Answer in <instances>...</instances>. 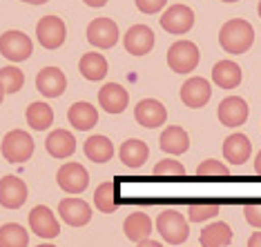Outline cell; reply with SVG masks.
<instances>
[{"instance_id":"6da1fadb","label":"cell","mask_w":261,"mask_h":247,"mask_svg":"<svg viewBox=\"0 0 261 247\" xmlns=\"http://www.w3.org/2000/svg\"><path fill=\"white\" fill-rule=\"evenodd\" d=\"M254 43V29L248 20L232 18L228 20L219 32V45L228 54H246Z\"/></svg>"},{"instance_id":"7a4b0ae2","label":"cell","mask_w":261,"mask_h":247,"mask_svg":"<svg viewBox=\"0 0 261 247\" xmlns=\"http://www.w3.org/2000/svg\"><path fill=\"white\" fill-rule=\"evenodd\" d=\"M156 232L161 234V238L170 245H179L188 238L190 227H188V219L176 209H165L159 214L156 219Z\"/></svg>"},{"instance_id":"3957f363","label":"cell","mask_w":261,"mask_h":247,"mask_svg":"<svg viewBox=\"0 0 261 247\" xmlns=\"http://www.w3.org/2000/svg\"><path fill=\"white\" fill-rule=\"evenodd\" d=\"M199 47L192 40H176L168 49V65L172 72L176 74H188L199 65Z\"/></svg>"},{"instance_id":"277c9868","label":"cell","mask_w":261,"mask_h":247,"mask_svg":"<svg viewBox=\"0 0 261 247\" xmlns=\"http://www.w3.org/2000/svg\"><path fill=\"white\" fill-rule=\"evenodd\" d=\"M34 154V140L22 129H11L3 138V156L9 163H25Z\"/></svg>"},{"instance_id":"5b68a950","label":"cell","mask_w":261,"mask_h":247,"mask_svg":"<svg viewBox=\"0 0 261 247\" xmlns=\"http://www.w3.org/2000/svg\"><path fill=\"white\" fill-rule=\"evenodd\" d=\"M32 49H34V43L27 34L22 32H5L0 36V56H5L7 60L11 63H22L32 56Z\"/></svg>"},{"instance_id":"8992f818","label":"cell","mask_w":261,"mask_h":247,"mask_svg":"<svg viewBox=\"0 0 261 247\" xmlns=\"http://www.w3.org/2000/svg\"><path fill=\"white\" fill-rule=\"evenodd\" d=\"M36 38L45 49H58L67 38V27L58 16H43L36 25Z\"/></svg>"},{"instance_id":"52a82bcc","label":"cell","mask_w":261,"mask_h":247,"mask_svg":"<svg viewBox=\"0 0 261 247\" xmlns=\"http://www.w3.org/2000/svg\"><path fill=\"white\" fill-rule=\"evenodd\" d=\"M87 40L96 49H112L118 43V25L110 18H94L87 25Z\"/></svg>"},{"instance_id":"ba28073f","label":"cell","mask_w":261,"mask_h":247,"mask_svg":"<svg viewBox=\"0 0 261 247\" xmlns=\"http://www.w3.org/2000/svg\"><path fill=\"white\" fill-rule=\"evenodd\" d=\"M56 183L67 194H81L90 183V176L81 163H65L56 174Z\"/></svg>"},{"instance_id":"9c48e42d","label":"cell","mask_w":261,"mask_h":247,"mask_svg":"<svg viewBox=\"0 0 261 247\" xmlns=\"http://www.w3.org/2000/svg\"><path fill=\"white\" fill-rule=\"evenodd\" d=\"M29 227L40 238H56L61 234V225H58L54 211L47 205H36L29 211Z\"/></svg>"},{"instance_id":"30bf717a","label":"cell","mask_w":261,"mask_h":247,"mask_svg":"<svg viewBox=\"0 0 261 247\" xmlns=\"http://www.w3.org/2000/svg\"><path fill=\"white\" fill-rule=\"evenodd\" d=\"M194 25V11L188 5H172L161 16V27L168 34H188Z\"/></svg>"},{"instance_id":"8fae6325","label":"cell","mask_w":261,"mask_h":247,"mask_svg":"<svg viewBox=\"0 0 261 247\" xmlns=\"http://www.w3.org/2000/svg\"><path fill=\"white\" fill-rule=\"evenodd\" d=\"M27 201V185L18 176L0 178V205L7 209H18Z\"/></svg>"},{"instance_id":"7c38bea8","label":"cell","mask_w":261,"mask_h":247,"mask_svg":"<svg viewBox=\"0 0 261 247\" xmlns=\"http://www.w3.org/2000/svg\"><path fill=\"white\" fill-rule=\"evenodd\" d=\"M134 118L139 125L154 129V127H161L165 122V118H168V109H165V105L154 101V98H143V101H139V105H136Z\"/></svg>"},{"instance_id":"4fadbf2b","label":"cell","mask_w":261,"mask_h":247,"mask_svg":"<svg viewBox=\"0 0 261 247\" xmlns=\"http://www.w3.org/2000/svg\"><path fill=\"white\" fill-rule=\"evenodd\" d=\"M123 45H125V51H129L132 56H145L152 51L154 47V34L147 25H134L125 32V38H123Z\"/></svg>"},{"instance_id":"5bb4252c","label":"cell","mask_w":261,"mask_h":247,"mask_svg":"<svg viewBox=\"0 0 261 247\" xmlns=\"http://www.w3.org/2000/svg\"><path fill=\"white\" fill-rule=\"evenodd\" d=\"M127 103H129V94L123 85H118V82H108V85L100 87L98 105L108 111V114H121V111H125Z\"/></svg>"},{"instance_id":"9a60e30c","label":"cell","mask_w":261,"mask_h":247,"mask_svg":"<svg viewBox=\"0 0 261 247\" xmlns=\"http://www.w3.org/2000/svg\"><path fill=\"white\" fill-rule=\"evenodd\" d=\"M58 214L72 227H83L92 221V209L83 198H63L58 205Z\"/></svg>"},{"instance_id":"2e32d148","label":"cell","mask_w":261,"mask_h":247,"mask_svg":"<svg viewBox=\"0 0 261 247\" xmlns=\"http://www.w3.org/2000/svg\"><path fill=\"white\" fill-rule=\"evenodd\" d=\"M248 114H250V109H248L246 101L239 96H228L219 105V120H221V125H225V127L243 125V122L248 120Z\"/></svg>"},{"instance_id":"e0dca14e","label":"cell","mask_w":261,"mask_h":247,"mask_svg":"<svg viewBox=\"0 0 261 247\" xmlns=\"http://www.w3.org/2000/svg\"><path fill=\"white\" fill-rule=\"evenodd\" d=\"M210 96H212L210 82H207L205 78H199V76L197 78H188L181 87V101L192 109L203 107V105L210 101Z\"/></svg>"},{"instance_id":"ac0fdd59","label":"cell","mask_w":261,"mask_h":247,"mask_svg":"<svg viewBox=\"0 0 261 247\" xmlns=\"http://www.w3.org/2000/svg\"><path fill=\"white\" fill-rule=\"evenodd\" d=\"M36 87L45 98H58L67 87V78L58 67H45L36 76Z\"/></svg>"},{"instance_id":"d6986e66","label":"cell","mask_w":261,"mask_h":247,"mask_svg":"<svg viewBox=\"0 0 261 247\" xmlns=\"http://www.w3.org/2000/svg\"><path fill=\"white\" fill-rule=\"evenodd\" d=\"M45 149L54 158H69L76 151V138L67 129H54L45 138Z\"/></svg>"},{"instance_id":"ffe728a7","label":"cell","mask_w":261,"mask_h":247,"mask_svg":"<svg viewBox=\"0 0 261 247\" xmlns=\"http://www.w3.org/2000/svg\"><path fill=\"white\" fill-rule=\"evenodd\" d=\"M159 147L165 154H172V156H179L183 151H188L190 147V136L188 132L179 125H170L163 129L161 138H159Z\"/></svg>"},{"instance_id":"44dd1931","label":"cell","mask_w":261,"mask_h":247,"mask_svg":"<svg viewBox=\"0 0 261 247\" xmlns=\"http://www.w3.org/2000/svg\"><path fill=\"white\" fill-rule=\"evenodd\" d=\"M250 151H252V143L243 134H232V136L223 140V158L230 165H243L250 158Z\"/></svg>"},{"instance_id":"7402d4cb","label":"cell","mask_w":261,"mask_h":247,"mask_svg":"<svg viewBox=\"0 0 261 247\" xmlns=\"http://www.w3.org/2000/svg\"><path fill=\"white\" fill-rule=\"evenodd\" d=\"M67 120L72 122V127L79 129V132H90L98 122V111L94 105L81 101V103H74L72 107L67 109Z\"/></svg>"},{"instance_id":"603a6c76","label":"cell","mask_w":261,"mask_h":247,"mask_svg":"<svg viewBox=\"0 0 261 247\" xmlns=\"http://www.w3.org/2000/svg\"><path fill=\"white\" fill-rule=\"evenodd\" d=\"M123 232L132 243H141L152 234V219L143 211H132L123 223Z\"/></svg>"},{"instance_id":"cb8c5ba5","label":"cell","mask_w":261,"mask_h":247,"mask_svg":"<svg viewBox=\"0 0 261 247\" xmlns=\"http://www.w3.org/2000/svg\"><path fill=\"white\" fill-rule=\"evenodd\" d=\"M212 80H215L217 87L221 89H234L241 82V69L239 65L232 60H219L215 67H212Z\"/></svg>"},{"instance_id":"d4e9b609","label":"cell","mask_w":261,"mask_h":247,"mask_svg":"<svg viewBox=\"0 0 261 247\" xmlns=\"http://www.w3.org/2000/svg\"><path fill=\"white\" fill-rule=\"evenodd\" d=\"M118 156H121V161L125 167H141V165H145L147 156H150V147H147L143 140L139 138H129L125 143L121 145V149H118Z\"/></svg>"},{"instance_id":"484cf974","label":"cell","mask_w":261,"mask_h":247,"mask_svg":"<svg viewBox=\"0 0 261 247\" xmlns=\"http://www.w3.org/2000/svg\"><path fill=\"white\" fill-rule=\"evenodd\" d=\"M201 247H225L232 243V229L228 227V223H212L201 229Z\"/></svg>"},{"instance_id":"4316f807","label":"cell","mask_w":261,"mask_h":247,"mask_svg":"<svg viewBox=\"0 0 261 247\" xmlns=\"http://www.w3.org/2000/svg\"><path fill=\"white\" fill-rule=\"evenodd\" d=\"M79 69H81L83 78L96 82V80H103L105 74H108V60H105V56L98 54V51H90V54H85L81 58Z\"/></svg>"},{"instance_id":"83f0119b","label":"cell","mask_w":261,"mask_h":247,"mask_svg":"<svg viewBox=\"0 0 261 247\" xmlns=\"http://www.w3.org/2000/svg\"><path fill=\"white\" fill-rule=\"evenodd\" d=\"M83 149H85V156L94 163H108L114 156V145L108 136H90Z\"/></svg>"},{"instance_id":"f1b7e54d","label":"cell","mask_w":261,"mask_h":247,"mask_svg":"<svg viewBox=\"0 0 261 247\" xmlns=\"http://www.w3.org/2000/svg\"><path fill=\"white\" fill-rule=\"evenodd\" d=\"M25 116H27L29 127L36 129V132H45V129L54 122V109H51L47 103H32L27 107Z\"/></svg>"},{"instance_id":"f546056e","label":"cell","mask_w":261,"mask_h":247,"mask_svg":"<svg viewBox=\"0 0 261 247\" xmlns=\"http://www.w3.org/2000/svg\"><path fill=\"white\" fill-rule=\"evenodd\" d=\"M29 234L18 223H7L0 227V247H27Z\"/></svg>"},{"instance_id":"4dcf8cb0","label":"cell","mask_w":261,"mask_h":247,"mask_svg":"<svg viewBox=\"0 0 261 247\" xmlns=\"http://www.w3.org/2000/svg\"><path fill=\"white\" fill-rule=\"evenodd\" d=\"M197 180H205V183L230 180V172H228V167L219 161H203L197 167Z\"/></svg>"},{"instance_id":"1f68e13d","label":"cell","mask_w":261,"mask_h":247,"mask_svg":"<svg viewBox=\"0 0 261 247\" xmlns=\"http://www.w3.org/2000/svg\"><path fill=\"white\" fill-rule=\"evenodd\" d=\"M152 174L156 180H183L186 178V167L174 158H165V161L154 165Z\"/></svg>"},{"instance_id":"d6a6232c","label":"cell","mask_w":261,"mask_h":247,"mask_svg":"<svg viewBox=\"0 0 261 247\" xmlns=\"http://www.w3.org/2000/svg\"><path fill=\"white\" fill-rule=\"evenodd\" d=\"M94 205L98 207V211L103 214H112L116 211V192H114V183H100L94 192Z\"/></svg>"},{"instance_id":"836d02e7","label":"cell","mask_w":261,"mask_h":247,"mask_svg":"<svg viewBox=\"0 0 261 247\" xmlns=\"http://www.w3.org/2000/svg\"><path fill=\"white\" fill-rule=\"evenodd\" d=\"M0 85L5 87L7 94H18L22 89V85H25V74H22V69L14 67V65L0 67Z\"/></svg>"},{"instance_id":"e575fe53","label":"cell","mask_w":261,"mask_h":247,"mask_svg":"<svg viewBox=\"0 0 261 247\" xmlns=\"http://www.w3.org/2000/svg\"><path fill=\"white\" fill-rule=\"evenodd\" d=\"M217 214H219V205H215V203H197V205H190L188 221L203 223L207 219H215Z\"/></svg>"},{"instance_id":"d590c367","label":"cell","mask_w":261,"mask_h":247,"mask_svg":"<svg viewBox=\"0 0 261 247\" xmlns=\"http://www.w3.org/2000/svg\"><path fill=\"white\" fill-rule=\"evenodd\" d=\"M136 3V9L143 11V14H159L168 0H134Z\"/></svg>"},{"instance_id":"8d00e7d4","label":"cell","mask_w":261,"mask_h":247,"mask_svg":"<svg viewBox=\"0 0 261 247\" xmlns=\"http://www.w3.org/2000/svg\"><path fill=\"white\" fill-rule=\"evenodd\" d=\"M243 216H246V221L250 223L252 227L261 229V205H246Z\"/></svg>"},{"instance_id":"74e56055","label":"cell","mask_w":261,"mask_h":247,"mask_svg":"<svg viewBox=\"0 0 261 247\" xmlns=\"http://www.w3.org/2000/svg\"><path fill=\"white\" fill-rule=\"evenodd\" d=\"M248 247H261V232H254L250 238H248Z\"/></svg>"},{"instance_id":"f35d334b","label":"cell","mask_w":261,"mask_h":247,"mask_svg":"<svg viewBox=\"0 0 261 247\" xmlns=\"http://www.w3.org/2000/svg\"><path fill=\"white\" fill-rule=\"evenodd\" d=\"M136 247H163V245H161V243H156V240L145 238V240H141V243H136Z\"/></svg>"},{"instance_id":"ab89813d","label":"cell","mask_w":261,"mask_h":247,"mask_svg":"<svg viewBox=\"0 0 261 247\" xmlns=\"http://www.w3.org/2000/svg\"><path fill=\"white\" fill-rule=\"evenodd\" d=\"M83 3L90 7H103V5H108V0H83Z\"/></svg>"},{"instance_id":"60d3db41","label":"cell","mask_w":261,"mask_h":247,"mask_svg":"<svg viewBox=\"0 0 261 247\" xmlns=\"http://www.w3.org/2000/svg\"><path fill=\"white\" fill-rule=\"evenodd\" d=\"M254 172H257L261 176V151L257 154V158H254Z\"/></svg>"},{"instance_id":"b9f144b4","label":"cell","mask_w":261,"mask_h":247,"mask_svg":"<svg viewBox=\"0 0 261 247\" xmlns=\"http://www.w3.org/2000/svg\"><path fill=\"white\" fill-rule=\"evenodd\" d=\"M22 3H27V5H45L47 0H22Z\"/></svg>"},{"instance_id":"7bdbcfd3","label":"cell","mask_w":261,"mask_h":247,"mask_svg":"<svg viewBox=\"0 0 261 247\" xmlns=\"http://www.w3.org/2000/svg\"><path fill=\"white\" fill-rule=\"evenodd\" d=\"M5 94H7V91H5V87H3V85H0V103H3V98H5Z\"/></svg>"},{"instance_id":"ee69618b","label":"cell","mask_w":261,"mask_h":247,"mask_svg":"<svg viewBox=\"0 0 261 247\" xmlns=\"http://www.w3.org/2000/svg\"><path fill=\"white\" fill-rule=\"evenodd\" d=\"M36 247H56V245H49V243H45V245H36Z\"/></svg>"},{"instance_id":"f6af8a7d","label":"cell","mask_w":261,"mask_h":247,"mask_svg":"<svg viewBox=\"0 0 261 247\" xmlns=\"http://www.w3.org/2000/svg\"><path fill=\"white\" fill-rule=\"evenodd\" d=\"M221 3H237V0H221Z\"/></svg>"},{"instance_id":"bcb514c9","label":"cell","mask_w":261,"mask_h":247,"mask_svg":"<svg viewBox=\"0 0 261 247\" xmlns=\"http://www.w3.org/2000/svg\"><path fill=\"white\" fill-rule=\"evenodd\" d=\"M259 16H261V3H259Z\"/></svg>"}]
</instances>
